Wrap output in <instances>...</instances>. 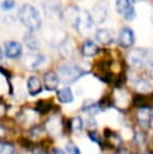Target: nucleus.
Returning <instances> with one entry per match:
<instances>
[{
	"label": "nucleus",
	"mask_w": 153,
	"mask_h": 154,
	"mask_svg": "<svg viewBox=\"0 0 153 154\" xmlns=\"http://www.w3.org/2000/svg\"><path fill=\"white\" fill-rule=\"evenodd\" d=\"M66 152H67V154H81V152L77 148V146H75L72 143H67L66 144Z\"/></svg>",
	"instance_id": "obj_23"
},
{
	"label": "nucleus",
	"mask_w": 153,
	"mask_h": 154,
	"mask_svg": "<svg viewBox=\"0 0 153 154\" xmlns=\"http://www.w3.org/2000/svg\"><path fill=\"white\" fill-rule=\"evenodd\" d=\"M27 87H28V91L31 96H36L37 94L41 93L42 90V84H41V81L36 77V76H30L28 78V82H27Z\"/></svg>",
	"instance_id": "obj_11"
},
{
	"label": "nucleus",
	"mask_w": 153,
	"mask_h": 154,
	"mask_svg": "<svg viewBox=\"0 0 153 154\" xmlns=\"http://www.w3.org/2000/svg\"><path fill=\"white\" fill-rule=\"evenodd\" d=\"M137 120L139 124L143 128H149L151 125V120H152V116L151 112L147 108H140L137 112Z\"/></svg>",
	"instance_id": "obj_15"
},
{
	"label": "nucleus",
	"mask_w": 153,
	"mask_h": 154,
	"mask_svg": "<svg viewBox=\"0 0 153 154\" xmlns=\"http://www.w3.org/2000/svg\"><path fill=\"white\" fill-rule=\"evenodd\" d=\"M140 154H149V153H140Z\"/></svg>",
	"instance_id": "obj_32"
},
{
	"label": "nucleus",
	"mask_w": 153,
	"mask_h": 154,
	"mask_svg": "<svg viewBox=\"0 0 153 154\" xmlns=\"http://www.w3.org/2000/svg\"><path fill=\"white\" fill-rule=\"evenodd\" d=\"M49 154H66V153L64 150H61L60 148H53Z\"/></svg>",
	"instance_id": "obj_27"
},
{
	"label": "nucleus",
	"mask_w": 153,
	"mask_h": 154,
	"mask_svg": "<svg viewBox=\"0 0 153 154\" xmlns=\"http://www.w3.org/2000/svg\"><path fill=\"white\" fill-rule=\"evenodd\" d=\"M58 73L64 83H73L82 76L87 75V71L76 64H63L59 66Z\"/></svg>",
	"instance_id": "obj_3"
},
{
	"label": "nucleus",
	"mask_w": 153,
	"mask_h": 154,
	"mask_svg": "<svg viewBox=\"0 0 153 154\" xmlns=\"http://www.w3.org/2000/svg\"><path fill=\"white\" fill-rule=\"evenodd\" d=\"M117 41H118V43H119L122 47H124V48H128V47L133 46L134 42H135L134 31H133L130 28H128V26L122 28L120 31H119V34H118V40H117Z\"/></svg>",
	"instance_id": "obj_8"
},
{
	"label": "nucleus",
	"mask_w": 153,
	"mask_h": 154,
	"mask_svg": "<svg viewBox=\"0 0 153 154\" xmlns=\"http://www.w3.org/2000/svg\"><path fill=\"white\" fill-rule=\"evenodd\" d=\"M107 13H108V6H107V2L104 1V0H100L98 1L94 6H93V10H92V18L94 20V23H98V24H101L106 20L107 18Z\"/></svg>",
	"instance_id": "obj_6"
},
{
	"label": "nucleus",
	"mask_w": 153,
	"mask_h": 154,
	"mask_svg": "<svg viewBox=\"0 0 153 154\" xmlns=\"http://www.w3.org/2000/svg\"><path fill=\"white\" fill-rule=\"evenodd\" d=\"M145 138H146V136H145L143 132H141V131H137V132H136V136H135V141H136V143L142 144V143L145 142Z\"/></svg>",
	"instance_id": "obj_26"
},
{
	"label": "nucleus",
	"mask_w": 153,
	"mask_h": 154,
	"mask_svg": "<svg viewBox=\"0 0 153 154\" xmlns=\"http://www.w3.org/2000/svg\"><path fill=\"white\" fill-rule=\"evenodd\" d=\"M60 53H61V55H64V57H70L71 54H72V52H73V47H72V43L70 42V41H67V38L64 41V42H61L60 43Z\"/></svg>",
	"instance_id": "obj_19"
},
{
	"label": "nucleus",
	"mask_w": 153,
	"mask_h": 154,
	"mask_svg": "<svg viewBox=\"0 0 153 154\" xmlns=\"http://www.w3.org/2000/svg\"><path fill=\"white\" fill-rule=\"evenodd\" d=\"M5 55L10 59H17L22 55L23 49H22V45L17 41H7L5 42Z\"/></svg>",
	"instance_id": "obj_9"
},
{
	"label": "nucleus",
	"mask_w": 153,
	"mask_h": 154,
	"mask_svg": "<svg viewBox=\"0 0 153 154\" xmlns=\"http://www.w3.org/2000/svg\"><path fill=\"white\" fill-rule=\"evenodd\" d=\"M14 6V1L13 0H4L1 2V8L5 11H10L11 8H13Z\"/></svg>",
	"instance_id": "obj_24"
},
{
	"label": "nucleus",
	"mask_w": 153,
	"mask_h": 154,
	"mask_svg": "<svg viewBox=\"0 0 153 154\" xmlns=\"http://www.w3.org/2000/svg\"><path fill=\"white\" fill-rule=\"evenodd\" d=\"M148 57H149L148 49H146V48H136V49H133L128 54V63L133 67H141L147 61Z\"/></svg>",
	"instance_id": "obj_5"
},
{
	"label": "nucleus",
	"mask_w": 153,
	"mask_h": 154,
	"mask_svg": "<svg viewBox=\"0 0 153 154\" xmlns=\"http://www.w3.org/2000/svg\"><path fill=\"white\" fill-rule=\"evenodd\" d=\"M46 60V57L42 55V54H39V53H35L34 51L25 54L24 57V65L30 69V70H35L37 69L39 66H41Z\"/></svg>",
	"instance_id": "obj_7"
},
{
	"label": "nucleus",
	"mask_w": 153,
	"mask_h": 154,
	"mask_svg": "<svg viewBox=\"0 0 153 154\" xmlns=\"http://www.w3.org/2000/svg\"><path fill=\"white\" fill-rule=\"evenodd\" d=\"M104 108H105V107H104L100 102H94V101H92V100L84 101V103H83V106H82V111H83V112H87V113H89V114H92V116H95L96 113L101 112Z\"/></svg>",
	"instance_id": "obj_12"
},
{
	"label": "nucleus",
	"mask_w": 153,
	"mask_h": 154,
	"mask_svg": "<svg viewBox=\"0 0 153 154\" xmlns=\"http://www.w3.org/2000/svg\"><path fill=\"white\" fill-rule=\"evenodd\" d=\"M59 83H60V77L55 72L48 71V72H46L43 75V84H45L47 90H49V91L57 90Z\"/></svg>",
	"instance_id": "obj_10"
},
{
	"label": "nucleus",
	"mask_w": 153,
	"mask_h": 154,
	"mask_svg": "<svg viewBox=\"0 0 153 154\" xmlns=\"http://www.w3.org/2000/svg\"><path fill=\"white\" fill-rule=\"evenodd\" d=\"M82 54L84 55V57H94L96 53H98V51H99V48H98V46H96V43L94 42V41H92V40H87L84 43H83V46H82Z\"/></svg>",
	"instance_id": "obj_16"
},
{
	"label": "nucleus",
	"mask_w": 153,
	"mask_h": 154,
	"mask_svg": "<svg viewBox=\"0 0 153 154\" xmlns=\"http://www.w3.org/2000/svg\"><path fill=\"white\" fill-rule=\"evenodd\" d=\"M116 10L126 20H133L136 17L134 1L131 0H116Z\"/></svg>",
	"instance_id": "obj_4"
},
{
	"label": "nucleus",
	"mask_w": 153,
	"mask_h": 154,
	"mask_svg": "<svg viewBox=\"0 0 153 154\" xmlns=\"http://www.w3.org/2000/svg\"><path fill=\"white\" fill-rule=\"evenodd\" d=\"M18 18L30 32H35L41 28V14L39 10L30 4H24L20 6L18 11Z\"/></svg>",
	"instance_id": "obj_2"
},
{
	"label": "nucleus",
	"mask_w": 153,
	"mask_h": 154,
	"mask_svg": "<svg viewBox=\"0 0 153 154\" xmlns=\"http://www.w3.org/2000/svg\"><path fill=\"white\" fill-rule=\"evenodd\" d=\"M131 1H135V2H140V1H145V0H131Z\"/></svg>",
	"instance_id": "obj_30"
},
{
	"label": "nucleus",
	"mask_w": 153,
	"mask_h": 154,
	"mask_svg": "<svg viewBox=\"0 0 153 154\" xmlns=\"http://www.w3.org/2000/svg\"><path fill=\"white\" fill-rule=\"evenodd\" d=\"M70 126H71L72 130L80 131V130H82V128H83V120H82L80 117H73V118L70 120Z\"/></svg>",
	"instance_id": "obj_21"
},
{
	"label": "nucleus",
	"mask_w": 153,
	"mask_h": 154,
	"mask_svg": "<svg viewBox=\"0 0 153 154\" xmlns=\"http://www.w3.org/2000/svg\"><path fill=\"white\" fill-rule=\"evenodd\" d=\"M66 17L70 24L80 34H87L93 29L94 20L90 12H88L87 10H80L76 6H71L66 12Z\"/></svg>",
	"instance_id": "obj_1"
},
{
	"label": "nucleus",
	"mask_w": 153,
	"mask_h": 154,
	"mask_svg": "<svg viewBox=\"0 0 153 154\" xmlns=\"http://www.w3.org/2000/svg\"><path fill=\"white\" fill-rule=\"evenodd\" d=\"M88 137H89L93 142H95V143H98V144H101V140H100L99 135H98L95 131H88Z\"/></svg>",
	"instance_id": "obj_25"
},
{
	"label": "nucleus",
	"mask_w": 153,
	"mask_h": 154,
	"mask_svg": "<svg viewBox=\"0 0 153 154\" xmlns=\"http://www.w3.org/2000/svg\"><path fill=\"white\" fill-rule=\"evenodd\" d=\"M134 87L140 93H148L152 90V83L146 78H137L134 83Z\"/></svg>",
	"instance_id": "obj_18"
},
{
	"label": "nucleus",
	"mask_w": 153,
	"mask_h": 154,
	"mask_svg": "<svg viewBox=\"0 0 153 154\" xmlns=\"http://www.w3.org/2000/svg\"><path fill=\"white\" fill-rule=\"evenodd\" d=\"M2 59V49H1V47H0V60Z\"/></svg>",
	"instance_id": "obj_29"
},
{
	"label": "nucleus",
	"mask_w": 153,
	"mask_h": 154,
	"mask_svg": "<svg viewBox=\"0 0 153 154\" xmlns=\"http://www.w3.org/2000/svg\"><path fill=\"white\" fill-rule=\"evenodd\" d=\"M57 97L63 103H70L73 100V94H72V91L69 87H65V88L59 89L57 91Z\"/></svg>",
	"instance_id": "obj_17"
},
{
	"label": "nucleus",
	"mask_w": 153,
	"mask_h": 154,
	"mask_svg": "<svg viewBox=\"0 0 153 154\" xmlns=\"http://www.w3.org/2000/svg\"><path fill=\"white\" fill-rule=\"evenodd\" d=\"M0 154H16V149L12 144H2L0 149Z\"/></svg>",
	"instance_id": "obj_22"
},
{
	"label": "nucleus",
	"mask_w": 153,
	"mask_h": 154,
	"mask_svg": "<svg viewBox=\"0 0 153 154\" xmlns=\"http://www.w3.org/2000/svg\"><path fill=\"white\" fill-rule=\"evenodd\" d=\"M45 8L47 11V13L51 17H58L61 12V7H60V2L59 0H47Z\"/></svg>",
	"instance_id": "obj_14"
},
{
	"label": "nucleus",
	"mask_w": 153,
	"mask_h": 154,
	"mask_svg": "<svg viewBox=\"0 0 153 154\" xmlns=\"http://www.w3.org/2000/svg\"><path fill=\"white\" fill-rule=\"evenodd\" d=\"M151 116H152V119H153V111H152V114Z\"/></svg>",
	"instance_id": "obj_31"
},
{
	"label": "nucleus",
	"mask_w": 153,
	"mask_h": 154,
	"mask_svg": "<svg viewBox=\"0 0 153 154\" xmlns=\"http://www.w3.org/2000/svg\"><path fill=\"white\" fill-rule=\"evenodd\" d=\"M148 71H149V75L153 77V61L149 64V66H148Z\"/></svg>",
	"instance_id": "obj_28"
},
{
	"label": "nucleus",
	"mask_w": 153,
	"mask_h": 154,
	"mask_svg": "<svg viewBox=\"0 0 153 154\" xmlns=\"http://www.w3.org/2000/svg\"><path fill=\"white\" fill-rule=\"evenodd\" d=\"M95 38L102 45H110L113 41V34L108 29H99L95 32Z\"/></svg>",
	"instance_id": "obj_13"
},
{
	"label": "nucleus",
	"mask_w": 153,
	"mask_h": 154,
	"mask_svg": "<svg viewBox=\"0 0 153 154\" xmlns=\"http://www.w3.org/2000/svg\"><path fill=\"white\" fill-rule=\"evenodd\" d=\"M24 41H25V45L28 46L29 49L31 51H36L37 47H39V41L36 40V37L33 35V34H29L24 37Z\"/></svg>",
	"instance_id": "obj_20"
}]
</instances>
